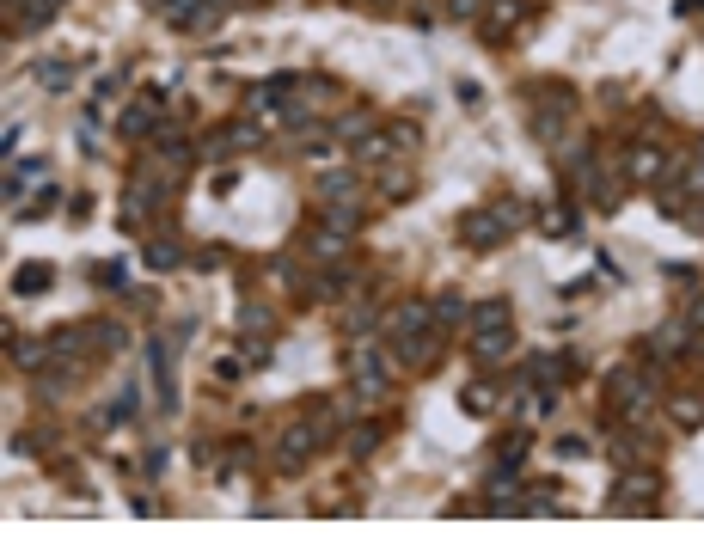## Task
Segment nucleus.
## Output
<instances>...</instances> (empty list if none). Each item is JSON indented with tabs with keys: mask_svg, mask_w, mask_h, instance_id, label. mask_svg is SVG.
Wrapping results in <instances>:
<instances>
[{
	"mask_svg": "<svg viewBox=\"0 0 704 551\" xmlns=\"http://www.w3.org/2000/svg\"><path fill=\"white\" fill-rule=\"evenodd\" d=\"M429 307H435V325H441V331H454V325H466V319H472V300H466L460 288L429 294Z\"/></svg>",
	"mask_w": 704,
	"mask_h": 551,
	"instance_id": "nucleus-16",
	"label": "nucleus"
},
{
	"mask_svg": "<svg viewBox=\"0 0 704 551\" xmlns=\"http://www.w3.org/2000/svg\"><path fill=\"white\" fill-rule=\"evenodd\" d=\"M160 111H166V92L154 86V92H141L135 98V105L117 117V135H129V141H147V135H160L154 123H160Z\"/></svg>",
	"mask_w": 704,
	"mask_h": 551,
	"instance_id": "nucleus-6",
	"label": "nucleus"
},
{
	"mask_svg": "<svg viewBox=\"0 0 704 551\" xmlns=\"http://www.w3.org/2000/svg\"><path fill=\"white\" fill-rule=\"evenodd\" d=\"M392 141H398V154H411V147H417V129H411V123H392Z\"/></svg>",
	"mask_w": 704,
	"mask_h": 551,
	"instance_id": "nucleus-41",
	"label": "nucleus"
},
{
	"mask_svg": "<svg viewBox=\"0 0 704 551\" xmlns=\"http://www.w3.org/2000/svg\"><path fill=\"white\" fill-rule=\"evenodd\" d=\"M558 454H564V460H588V441H582V435H564Z\"/></svg>",
	"mask_w": 704,
	"mask_h": 551,
	"instance_id": "nucleus-40",
	"label": "nucleus"
},
{
	"mask_svg": "<svg viewBox=\"0 0 704 551\" xmlns=\"http://www.w3.org/2000/svg\"><path fill=\"white\" fill-rule=\"evenodd\" d=\"M472 331H496V325H515V313H509V294H490V300H472V319H466Z\"/></svg>",
	"mask_w": 704,
	"mask_h": 551,
	"instance_id": "nucleus-18",
	"label": "nucleus"
},
{
	"mask_svg": "<svg viewBox=\"0 0 704 551\" xmlns=\"http://www.w3.org/2000/svg\"><path fill=\"white\" fill-rule=\"evenodd\" d=\"M484 7H490V0H447V19H484Z\"/></svg>",
	"mask_w": 704,
	"mask_h": 551,
	"instance_id": "nucleus-36",
	"label": "nucleus"
},
{
	"mask_svg": "<svg viewBox=\"0 0 704 551\" xmlns=\"http://www.w3.org/2000/svg\"><path fill=\"white\" fill-rule=\"evenodd\" d=\"M417 331H441L429 300H405V307L386 313V343H392V337H417Z\"/></svg>",
	"mask_w": 704,
	"mask_h": 551,
	"instance_id": "nucleus-9",
	"label": "nucleus"
},
{
	"mask_svg": "<svg viewBox=\"0 0 704 551\" xmlns=\"http://www.w3.org/2000/svg\"><path fill=\"white\" fill-rule=\"evenodd\" d=\"M356 160H362V166H386V160H398V141H392V129H368V135L356 141Z\"/></svg>",
	"mask_w": 704,
	"mask_h": 551,
	"instance_id": "nucleus-19",
	"label": "nucleus"
},
{
	"mask_svg": "<svg viewBox=\"0 0 704 551\" xmlns=\"http://www.w3.org/2000/svg\"><path fill=\"white\" fill-rule=\"evenodd\" d=\"M533 496H527V515H558L564 503H558V484H527Z\"/></svg>",
	"mask_w": 704,
	"mask_h": 551,
	"instance_id": "nucleus-30",
	"label": "nucleus"
},
{
	"mask_svg": "<svg viewBox=\"0 0 704 551\" xmlns=\"http://www.w3.org/2000/svg\"><path fill=\"white\" fill-rule=\"evenodd\" d=\"M454 98H460L466 111H484V86H478V80H460V86H454Z\"/></svg>",
	"mask_w": 704,
	"mask_h": 551,
	"instance_id": "nucleus-37",
	"label": "nucleus"
},
{
	"mask_svg": "<svg viewBox=\"0 0 704 551\" xmlns=\"http://www.w3.org/2000/svg\"><path fill=\"white\" fill-rule=\"evenodd\" d=\"M625 172H631L637 184H656V178H668V154H662V147H631V154H625Z\"/></svg>",
	"mask_w": 704,
	"mask_h": 551,
	"instance_id": "nucleus-17",
	"label": "nucleus"
},
{
	"mask_svg": "<svg viewBox=\"0 0 704 551\" xmlns=\"http://www.w3.org/2000/svg\"><path fill=\"white\" fill-rule=\"evenodd\" d=\"M386 356H392L398 368H411V374H417V368H429V362L441 356V337H435V331H417V337H392V343H386Z\"/></svg>",
	"mask_w": 704,
	"mask_h": 551,
	"instance_id": "nucleus-8",
	"label": "nucleus"
},
{
	"mask_svg": "<svg viewBox=\"0 0 704 551\" xmlns=\"http://www.w3.org/2000/svg\"><path fill=\"white\" fill-rule=\"evenodd\" d=\"M172 264H184L178 239H154V245H147V270H172Z\"/></svg>",
	"mask_w": 704,
	"mask_h": 551,
	"instance_id": "nucleus-31",
	"label": "nucleus"
},
{
	"mask_svg": "<svg viewBox=\"0 0 704 551\" xmlns=\"http://www.w3.org/2000/svg\"><path fill=\"white\" fill-rule=\"evenodd\" d=\"M282 92H300V74H270V80H258L245 92V111H270V105H282Z\"/></svg>",
	"mask_w": 704,
	"mask_h": 551,
	"instance_id": "nucleus-15",
	"label": "nucleus"
},
{
	"mask_svg": "<svg viewBox=\"0 0 704 551\" xmlns=\"http://www.w3.org/2000/svg\"><path fill=\"white\" fill-rule=\"evenodd\" d=\"M515 356V325H496V331H472V362L478 368H496Z\"/></svg>",
	"mask_w": 704,
	"mask_h": 551,
	"instance_id": "nucleus-10",
	"label": "nucleus"
},
{
	"mask_svg": "<svg viewBox=\"0 0 704 551\" xmlns=\"http://www.w3.org/2000/svg\"><path fill=\"white\" fill-rule=\"evenodd\" d=\"M380 325V307H374V300H349V307H343V331L349 337H368Z\"/></svg>",
	"mask_w": 704,
	"mask_h": 551,
	"instance_id": "nucleus-22",
	"label": "nucleus"
},
{
	"mask_svg": "<svg viewBox=\"0 0 704 551\" xmlns=\"http://www.w3.org/2000/svg\"><path fill=\"white\" fill-rule=\"evenodd\" d=\"M539 227H545L551 239H558V233H576V209H564V203H551V209L539 215Z\"/></svg>",
	"mask_w": 704,
	"mask_h": 551,
	"instance_id": "nucleus-32",
	"label": "nucleus"
},
{
	"mask_svg": "<svg viewBox=\"0 0 704 551\" xmlns=\"http://www.w3.org/2000/svg\"><path fill=\"white\" fill-rule=\"evenodd\" d=\"M527 92H533V135L539 141H558L564 123H570V111H576V92L570 86H551V80H539Z\"/></svg>",
	"mask_w": 704,
	"mask_h": 551,
	"instance_id": "nucleus-2",
	"label": "nucleus"
},
{
	"mask_svg": "<svg viewBox=\"0 0 704 551\" xmlns=\"http://www.w3.org/2000/svg\"><path fill=\"white\" fill-rule=\"evenodd\" d=\"M668 417H674L680 429H698V423H704V398H698V392H674V398H668Z\"/></svg>",
	"mask_w": 704,
	"mask_h": 551,
	"instance_id": "nucleus-23",
	"label": "nucleus"
},
{
	"mask_svg": "<svg viewBox=\"0 0 704 551\" xmlns=\"http://www.w3.org/2000/svg\"><path fill=\"white\" fill-rule=\"evenodd\" d=\"M356 282V270H349V258L343 264H325V270H313V282H307V300H343V288Z\"/></svg>",
	"mask_w": 704,
	"mask_h": 551,
	"instance_id": "nucleus-13",
	"label": "nucleus"
},
{
	"mask_svg": "<svg viewBox=\"0 0 704 551\" xmlns=\"http://www.w3.org/2000/svg\"><path fill=\"white\" fill-rule=\"evenodd\" d=\"M460 411H466V417H490V411H496V386H484V380L466 386V392H460Z\"/></svg>",
	"mask_w": 704,
	"mask_h": 551,
	"instance_id": "nucleus-27",
	"label": "nucleus"
},
{
	"mask_svg": "<svg viewBox=\"0 0 704 551\" xmlns=\"http://www.w3.org/2000/svg\"><path fill=\"white\" fill-rule=\"evenodd\" d=\"M300 258H307L313 270H325V264H343V258H349V233H337V227H325V221H319L307 239H300Z\"/></svg>",
	"mask_w": 704,
	"mask_h": 551,
	"instance_id": "nucleus-7",
	"label": "nucleus"
},
{
	"mask_svg": "<svg viewBox=\"0 0 704 551\" xmlns=\"http://www.w3.org/2000/svg\"><path fill=\"white\" fill-rule=\"evenodd\" d=\"M582 184H588V203H594V209H619V190H625V184H619L607 166H588Z\"/></svg>",
	"mask_w": 704,
	"mask_h": 551,
	"instance_id": "nucleus-20",
	"label": "nucleus"
},
{
	"mask_svg": "<svg viewBox=\"0 0 704 551\" xmlns=\"http://www.w3.org/2000/svg\"><path fill=\"white\" fill-rule=\"evenodd\" d=\"M319 441H325V423H294V429H282V435H276V466H282V472H300V466L319 454Z\"/></svg>",
	"mask_w": 704,
	"mask_h": 551,
	"instance_id": "nucleus-5",
	"label": "nucleus"
},
{
	"mask_svg": "<svg viewBox=\"0 0 704 551\" xmlns=\"http://www.w3.org/2000/svg\"><path fill=\"white\" fill-rule=\"evenodd\" d=\"M374 447H380V429H374V423H362V429H349V460H368V454H374Z\"/></svg>",
	"mask_w": 704,
	"mask_h": 551,
	"instance_id": "nucleus-35",
	"label": "nucleus"
},
{
	"mask_svg": "<svg viewBox=\"0 0 704 551\" xmlns=\"http://www.w3.org/2000/svg\"><path fill=\"white\" fill-rule=\"evenodd\" d=\"M92 282H98V288H123V264H98Z\"/></svg>",
	"mask_w": 704,
	"mask_h": 551,
	"instance_id": "nucleus-38",
	"label": "nucleus"
},
{
	"mask_svg": "<svg viewBox=\"0 0 704 551\" xmlns=\"http://www.w3.org/2000/svg\"><path fill=\"white\" fill-rule=\"evenodd\" d=\"M313 203L325 209V203H362V178L356 172H325L319 184H313Z\"/></svg>",
	"mask_w": 704,
	"mask_h": 551,
	"instance_id": "nucleus-12",
	"label": "nucleus"
},
{
	"mask_svg": "<svg viewBox=\"0 0 704 551\" xmlns=\"http://www.w3.org/2000/svg\"><path fill=\"white\" fill-rule=\"evenodd\" d=\"M521 19H527V7H521V0H490V7H484V37L515 31Z\"/></svg>",
	"mask_w": 704,
	"mask_h": 551,
	"instance_id": "nucleus-21",
	"label": "nucleus"
},
{
	"mask_svg": "<svg viewBox=\"0 0 704 551\" xmlns=\"http://www.w3.org/2000/svg\"><path fill=\"white\" fill-rule=\"evenodd\" d=\"M527 447H533V441H527V435H509V441H502V447H496V460H502V466H496V472H515V466H521V460H527Z\"/></svg>",
	"mask_w": 704,
	"mask_h": 551,
	"instance_id": "nucleus-34",
	"label": "nucleus"
},
{
	"mask_svg": "<svg viewBox=\"0 0 704 551\" xmlns=\"http://www.w3.org/2000/svg\"><path fill=\"white\" fill-rule=\"evenodd\" d=\"M49 362H62V356H56V337H13V368L43 374Z\"/></svg>",
	"mask_w": 704,
	"mask_h": 551,
	"instance_id": "nucleus-11",
	"label": "nucleus"
},
{
	"mask_svg": "<svg viewBox=\"0 0 704 551\" xmlns=\"http://www.w3.org/2000/svg\"><path fill=\"white\" fill-rule=\"evenodd\" d=\"M662 484H656V472H643V466H631L625 478H619V496H613V515H656L662 509V496H656Z\"/></svg>",
	"mask_w": 704,
	"mask_h": 551,
	"instance_id": "nucleus-4",
	"label": "nucleus"
},
{
	"mask_svg": "<svg viewBox=\"0 0 704 551\" xmlns=\"http://www.w3.org/2000/svg\"><path fill=\"white\" fill-rule=\"evenodd\" d=\"M319 221H325V227H337V233H356V227H362V203H325V209H319Z\"/></svg>",
	"mask_w": 704,
	"mask_h": 551,
	"instance_id": "nucleus-25",
	"label": "nucleus"
},
{
	"mask_svg": "<svg viewBox=\"0 0 704 551\" xmlns=\"http://www.w3.org/2000/svg\"><path fill=\"white\" fill-rule=\"evenodd\" d=\"M349 386H356V405H380L386 386H392V368L374 343H356L349 349Z\"/></svg>",
	"mask_w": 704,
	"mask_h": 551,
	"instance_id": "nucleus-3",
	"label": "nucleus"
},
{
	"mask_svg": "<svg viewBox=\"0 0 704 551\" xmlns=\"http://www.w3.org/2000/svg\"><path fill=\"white\" fill-rule=\"evenodd\" d=\"M527 221L533 215H527L521 196H490V203L460 215V245H466V252H496V245H509V233L527 227Z\"/></svg>",
	"mask_w": 704,
	"mask_h": 551,
	"instance_id": "nucleus-1",
	"label": "nucleus"
},
{
	"mask_svg": "<svg viewBox=\"0 0 704 551\" xmlns=\"http://www.w3.org/2000/svg\"><path fill=\"white\" fill-rule=\"evenodd\" d=\"M380 190L392 196V203H405V190H411V184H405V172H386V178H380Z\"/></svg>",
	"mask_w": 704,
	"mask_h": 551,
	"instance_id": "nucleus-39",
	"label": "nucleus"
},
{
	"mask_svg": "<svg viewBox=\"0 0 704 551\" xmlns=\"http://www.w3.org/2000/svg\"><path fill=\"white\" fill-rule=\"evenodd\" d=\"M239 331H245V337H258V331H264V337H270V331H276V313H270V307H258V300H245V307H239Z\"/></svg>",
	"mask_w": 704,
	"mask_h": 551,
	"instance_id": "nucleus-26",
	"label": "nucleus"
},
{
	"mask_svg": "<svg viewBox=\"0 0 704 551\" xmlns=\"http://www.w3.org/2000/svg\"><path fill=\"white\" fill-rule=\"evenodd\" d=\"M37 86L43 92H68L74 86V62H37Z\"/></svg>",
	"mask_w": 704,
	"mask_h": 551,
	"instance_id": "nucleus-29",
	"label": "nucleus"
},
{
	"mask_svg": "<svg viewBox=\"0 0 704 551\" xmlns=\"http://www.w3.org/2000/svg\"><path fill=\"white\" fill-rule=\"evenodd\" d=\"M49 282H56V270H49V264H19L13 270V294H43Z\"/></svg>",
	"mask_w": 704,
	"mask_h": 551,
	"instance_id": "nucleus-24",
	"label": "nucleus"
},
{
	"mask_svg": "<svg viewBox=\"0 0 704 551\" xmlns=\"http://www.w3.org/2000/svg\"><path fill=\"white\" fill-rule=\"evenodd\" d=\"M368 129H374V117H368V111H343V117H337V141H362Z\"/></svg>",
	"mask_w": 704,
	"mask_h": 551,
	"instance_id": "nucleus-33",
	"label": "nucleus"
},
{
	"mask_svg": "<svg viewBox=\"0 0 704 551\" xmlns=\"http://www.w3.org/2000/svg\"><path fill=\"white\" fill-rule=\"evenodd\" d=\"M172 356H178V343L154 337V380H160V405L178 411V374H172Z\"/></svg>",
	"mask_w": 704,
	"mask_h": 551,
	"instance_id": "nucleus-14",
	"label": "nucleus"
},
{
	"mask_svg": "<svg viewBox=\"0 0 704 551\" xmlns=\"http://www.w3.org/2000/svg\"><path fill=\"white\" fill-rule=\"evenodd\" d=\"M129 417H135V386H123V392L111 398V405H105V411H98V423H105V429H123Z\"/></svg>",
	"mask_w": 704,
	"mask_h": 551,
	"instance_id": "nucleus-28",
	"label": "nucleus"
}]
</instances>
